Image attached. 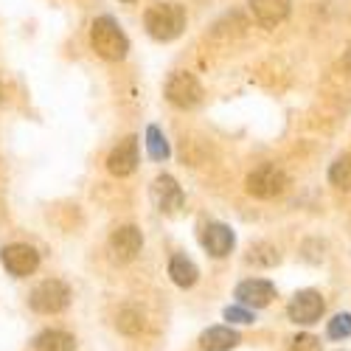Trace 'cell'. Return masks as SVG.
Wrapping results in <instances>:
<instances>
[{
    "mask_svg": "<svg viewBox=\"0 0 351 351\" xmlns=\"http://www.w3.org/2000/svg\"><path fill=\"white\" fill-rule=\"evenodd\" d=\"M143 247V237L135 225H124L110 237V250L119 261H132Z\"/></svg>",
    "mask_w": 351,
    "mask_h": 351,
    "instance_id": "cell-11",
    "label": "cell"
},
{
    "mask_svg": "<svg viewBox=\"0 0 351 351\" xmlns=\"http://www.w3.org/2000/svg\"><path fill=\"white\" fill-rule=\"evenodd\" d=\"M149 197L155 202V208L163 211V214H174L183 206V189L178 186V180H174L171 174H160V178H155V183L149 189Z\"/></svg>",
    "mask_w": 351,
    "mask_h": 351,
    "instance_id": "cell-8",
    "label": "cell"
},
{
    "mask_svg": "<svg viewBox=\"0 0 351 351\" xmlns=\"http://www.w3.org/2000/svg\"><path fill=\"white\" fill-rule=\"evenodd\" d=\"M287 315L292 324H304V326L317 324L320 315H324V298H320V292H315V289H301V292H295V298L289 301Z\"/></svg>",
    "mask_w": 351,
    "mask_h": 351,
    "instance_id": "cell-6",
    "label": "cell"
},
{
    "mask_svg": "<svg viewBox=\"0 0 351 351\" xmlns=\"http://www.w3.org/2000/svg\"><path fill=\"white\" fill-rule=\"evenodd\" d=\"M124 3H132V0H124Z\"/></svg>",
    "mask_w": 351,
    "mask_h": 351,
    "instance_id": "cell-25",
    "label": "cell"
},
{
    "mask_svg": "<svg viewBox=\"0 0 351 351\" xmlns=\"http://www.w3.org/2000/svg\"><path fill=\"white\" fill-rule=\"evenodd\" d=\"M169 276H171V281L178 284V287H183V289H189V287H194L197 284V267H194V261H189L186 256H174L171 261H169Z\"/></svg>",
    "mask_w": 351,
    "mask_h": 351,
    "instance_id": "cell-16",
    "label": "cell"
},
{
    "mask_svg": "<svg viewBox=\"0 0 351 351\" xmlns=\"http://www.w3.org/2000/svg\"><path fill=\"white\" fill-rule=\"evenodd\" d=\"M146 152H149V158L158 160V163H163L169 158V141H166V135L155 124L146 130Z\"/></svg>",
    "mask_w": 351,
    "mask_h": 351,
    "instance_id": "cell-17",
    "label": "cell"
},
{
    "mask_svg": "<svg viewBox=\"0 0 351 351\" xmlns=\"http://www.w3.org/2000/svg\"><path fill=\"white\" fill-rule=\"evenodd\" d=\"M289 351H320V340L312 337V335H298L295 340H292Z\"/></svg>",
    "mask_w": 351,
    "mask_h": 351,
    "instance_id": "cell-23",
    "label": "cell"
},
{
    "mask_svg": "<svg viewBox=\"0 0 351 351\" xmlns=\"http://www.w3.org/2000/svg\"><path fill=\"white\" fill-rule=\"evenodd\" d=\"M343 65H346V71L351 73V48L346 51V56H343Z\"/></svg>",
    "mask_w": 351,
    "mask_h": 351,
    "instance_id": "cell-24",
    "label": "cell"
},
{
    "mask_svg": "<svg viewBox=\"0 0 351 351\" xmlns=\"http://www.w3.org/2000/svg\"><path fill=\"white\" fill-rule=\"evenodd\" d=\"M247 194L250 197H258V199H273L278 194H284L287 189V174L276 166H261L256 169L250 178H247Z\"/></svg>",
    "mask_w": 351,
    "mask_h": 351,
    "instance_id": "cell-5",
    "label": "cell"
},
{
    "mask_svg": "<svg viewBox=\"0 0 351 351\" xmlns=\"http://www.w3.org/2000/svg\"><path fill=\"white\" fill-rule=\"evenodd\" d=\"M28 304H32V309L40 312V315H56V312H62L71 304V289L60 278H48V281L34 287Z\"/></svg>",
    "mask_w": 351,
    "mask_h": 351,
    "instance_id": "cell-3",
    "label": "cell"
},
{
    "mask_svg": "<svg viewBox=\"0 0 351 351\" xmlns=\"http://www.w3.org/2000/svg\"><path fill=\"white\" fill-rule=\"evenodd\" d=\"M73 348H76L73 335H68L62 329H48L43 335H37V340H34V351H73Z\"/></svg>",
    "mask_w": 351,
    "mask_h": 351,
    "instance_id": "cell-15",
    "label": "cell"
},
{
    "mask_svg": "<svg viewBox=\"0 0 351 351\" xmlns=\"http://www.w3.org/2000/svg\"><path fill=\"white\" fill-rule=\"evenodd\" d=\"M250 261H256V265H276V261H278V250L270 247V245H256L250 250Z\"/></svg>",
    "mask_w": 351,
    "mask_h": 351,
    "instance_id": "cell-21",
    "label": "cell"
},
{
    "mask_svg": "<svg viewBox=\"0 0 351 351\" xmlns=\"http://www.w3.org/2000/svg\"><path fill=\"white\" fill-rule=\"evenodd\" d=\"M0 261H3V267L12 276L25 278L40 267V253L32 245H9V247L0 250Z\"/></svg>",
    "mask_w": 351,
    "mask_h": 351,
    "instance_id": "cell-7",
    "label": "cell"
},
{
    "mask_svg": "<svg viewBox=\"0 0 351 351\" xmlns=\"http://www.w3.org/2000/svg\"><path fill=\"white\" fill-rule=\"evenodd\" d=\"M273 298H276V287L265 278H250V281H242L237 287V301L242 306L261 309V306H267Z\"/></svg>",
    "mask_w": 351,
    "mask_h": 351,
    "instance_id": "cell-10",
    "label": "cell"
},
{
    "mask_svg": "<svg viewBox=\"0 0 351 351\" xmlns=\"http://www.w3.org/2000/svg\"><path fill=\"white\" fill-rule=\"evenodd\" d=\"M107 169L115 178H130V174L138 169V138H127L121 141L107 158Z\"/></svg>",
    "mask_w": 351,
    "mask_h": 351,
    "instance_id": "cell-9",
    "label": "cell"
},
{
    "mask_svg": "<svg viewBox=\"0 0 351 351\" xmlns=\"http://www.w3.org/2000/svg\"><path fill=\"white\" fill-rule=\"evenodd\" d=\"M166 99L174 104V107H180V110H191L202 101V87L197 82L194 73H186V71H178V73H171L169 82H166Z\"/></svg>",
    "mask_w": 351,
    "mask_h": 351,
    "instance_id": "cell-4",
    "label": "cell"
},
{
    "mask_svg": "<svg viewBox=\"0 0 351 351\" xmlns=\"http://www.w3.org/2000/svg\"><path fill=\"white\" fill-rule=\"evenodd\" d=\"M199 346L202 351H230L239 346V332H233L230 326H211L202 332Z\"/></svg>",
    "mask_w": 351,
    "mask_h": 351,
    "instance_id": "cell-14",
    "label": "cell"
},
{
    "mask_svg": "<svg viewBox=\"0 0 351 351\" xmlns=\"http://www.w3.org/2000/svg\"><path fill=\"white\" fill-rule=\"evenodd\" d=\"M115 324H119V329H121L124 335H138V332L143 329V315H141L138 309H121Z\"/></svg>",
    "mask_w": 351,
    "mask_h": 351,
    "instance_id": "cell-19",
    "label": "cell"
},
{
    "mask_svg": "<svg viewBox=\"0 0 351 351\" xmlns=\"http://www.w3.org/2000/svg\"><path fill=\"white\" fill-rule=\"evenodd\" d=\"M183 28H186V12L178 3H158L146 12V32L160 43L180 37Z\"/></svg>",
    "mask_w": 351,
    "mask_h": 351,
    "instance_id": "cell-2",
    "label": "cell"
},
{
    "mask_svg": "<svg viewBox=\"0 0 351 351\" xmlns=\"http://www.w3.org/2000/svg\"><path fill=\"white\" fill-rule=\"evenodd\" d=\"M233 230L222 222H211L206 225V230H202V245H206V250L214 256V258H222L233 250Z\"/></svg>",
    "mask_w": 351,
    "mask_h": 351,
    "instance_id": "cell-13",
    "label": "cell"
},
{
    "mask_svg": "<svg viewBox=\"0 0 351 351\" xmlns=\"http://www.w3.org/2000/svg\"><path fill=\"white\" fill-rule=\"evenodd\" d=\"M90 43H93V51L99 56L110 62H119L127 56L130 51V43H127V34L121 32V25L115 23L112 17H99L90 28Z\"/></svg>",
    "mask_w": 351,
    "mask_h": 351,
    "instance_id": "cell-1",
    "label": "cell"
},
{
    "mask_svg": "<svg viewBox=\"0 0 351 351\" xmlns=\"http://www.w3.org/2000/svg\"><path fill=\"white\" fill-rule=\"evenodd\" d=\"M225 320H230V324H253V312L247 306H228L225 309Z\"/></svg>",
    "mask_w": 351,
    "mask_h": 351,
    "instance_id": "cell-22",
    "label": "cell"
},
{
    "mask_svg": "<svg viewBox=\"0 0 351 351\" xmlns=\"http://www.w3.org/2000/svg\"><path fill=\"white\" fill-rule=\"evenodd\" d=\"M329 180H332V186H337L343 191H351V155H343L332 163Z\"/></svg>",
    "mask_w": 351,
    "mask_h": 351,
    "instance_id": "cell-18",
    "label": "cell"
},
{
    "mask_svg": "<svg viewBox=\"0 0 351 351\" xmlns=\"http://www.w3.org/2000/svg\"><path fill=\"white\" fill-rule=\"evenodd\" d=\"M289 6H292L289 0H250V12L256 23L265 28H276L278 23H284L289 14Z\"/></svg>",
    "mask_w": 351,
    "mask_h": 351,
    "instance_id": "cell-12",
    "label": "cell"
},
{
    "mask_svg": "<svg viewBox=\"0 0 351 351\" xmlns=\"http://www.w3.org/2000/svg\"><path fill=\"white\" fill-rule=\"evenodd\" d=\"M326 335H329L332 340H346V337H351V315H348V312L335 315V317L329 320V326H326Z\"/></svg>",
    "mask_w": 351,
    "mask_h": 351,
    "instance_id": "cell-20",
    "label": "cell"
}]
</instances>
